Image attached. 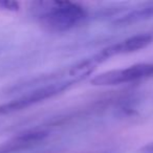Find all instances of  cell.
Wrapping results in <instances>:
<instances>
[{"mask_svg":"<svg viewBox=\"0 0 153 153\" xmlns=\"http://www.w3.org/2000/svg\"><path fill=\"white\" fill-rule=\"evenodd\" d=\"M140 153H153V142L145 145L140 150Z\"/></svg>","mask_w":153,"mask_h":153,"instance_id":"8","label":"cell"},{"mask_svg":"<svg viewBox=\"0 0 153 153\" xmlns=\"http://www.w3.org/2000/svg\"><path fill=\"white\" fill-rule=\"evenodd\" d=\"M153 78V62H143L121 69H113L98 74L91 80L94 86H115L135 83Z\"/></svg>","mask_w":153,"mask_h":153,"instance_id":"3","label":"cell"},{"mask_svg":"<svg viewBox=\"0 0 153 153\" xmlns=\"http://www.w3.org/2000/svg\"><path fill=\"white\" fill-rule=\"evenodd\" d=\"M30 10L40 25L51 33L67 32L87 18L84 7L71 1H36Z\"/></svg>","mask_w":153,"mask_h":153,"instance_id":"1","label":"cell"},{"mask_svg":"<svg viewBox=\"0 0 153 153\" xmlns=\"http://www.w3.org/2000/svg\"><path fill=\"white\" fill-rule=\"evenodd\" d=\"M44 130H32L20 133L0 144V153H18L37 146L47 137Z\"/></svg>","mask_w":153,"mask_h":153,"instance_id":"5","label":"cell"},{"mask_svg":"<svg viewBox=\"0 0 153 153\" xmlns=\"http://www.w3.org/2000/svg\"><path fill=\"white\" fill-rule=\"evenodd\" d=\"M20 9V4L18 1H12V0H0V11L14 13L18 12Z\"/></svg>","mask_w":153,"mask_h":153,"instance_id":"7","label":"cell"},{"mask_svg":"<svg viewBox=\"0 0 153 153\" xmlns=\"http://www.w3.org/2000/svg\"><path fill=\"white\" fill-rule=\"evenodd\" d=\"M78 82L79 81L72 79L67 80V81H58L53 82L51 84H45L41 87H38L23 94L20 98L0 105V114H10V113L17 112V111L26 109L45 100L51 99L68 90Z\"/></svg>","mask_w":153,"mask_h":153,"instance_id":"2","label":"cell"},{"mask_svg":"<svg viewBox=\"0 0 153 153\" xmlns=\"http://www.w3.org/2000/svg\"><path fill=\"white\" fill-rule=\"evenodd\" d=\"M152 42L153 34H151V33H143V34L133 35V36L128 37V38L124 39L120 42L103 48L98 53L88 58V62L96 69L99 64L104 63L105 61L109 60L110 58L115 57V56L135 53V51H138L140 49L146 48Z\"/></svg>","mask_w":153,"mask_h":153,"instance_id":"4","label":"cell"},{"mask_svg":"<svg viewBox=\"0 0 153 153\" xmlns=\"http://www.w3.org/2000/svg\"><path fill=\"white\" fill-rule=\"evenodd\" d=\"M153 18V1L146 2L135 9L131 10L125 15L120 16L113 21L117 26H127L135 24L138 22L146 21Z\"/></svg>","mask_w":153,"mask_h":153,"instance_id":"6","label":"cell"}]
</instances>
